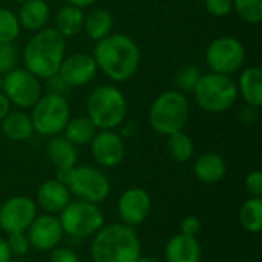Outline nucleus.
I'll use <instances>...</instances> for the list:
<instances>
[{"label":"nucleus","instance_id":"f257e3e1","mask_svg":"<svg viewBox=\"0 0 262 262\" xmlns=\"http://www.w3.org/2000/svg\"><path fill=\"white\" fill-rule=\"evenodd\" d=\"M92 57L97 68L114 81L132 78L140 66L138 45L124 34H109L98 40Z\"/></svg>","mask_w":262,"mask_h":262},{"label":"nucleus","instance_id":"f03ea898","mask_svg":"<svg viewBox=\"0 0 262 262\" xmlns=\"http://www.w3.org/2000/svg\"><path fill=\"white\" fill-rule=\"evenodd\" d=\"M66 38L54 28L40 29L25 46L23 61L26 71L38 80H48L58 74L64 58Z\"/></svg>","mask_w":262,"mask_h":262},{"label":"nucleus","instance_id":"7ed1b4c3","mask_svg":"<svg viewBox=\"0 0 262 262\" xmlns=\"http://www.w3.org/2000/svg\"><path fill=\"white\" fill-rule=\"evenodd\" d=\"M91 255L94 262H138L141 247L130 226L111 224L97 232Z\"/></svg>","mask_w":262,"mask_h":262},{"label":"nucleus","instance_id":"20e7f679","mask_svg":"<svg viewBox=\"0 0 262 262\" xmlns=\"http://www.w3.org/2000/svg\"><path fill=\"white\" fill-rule=\"evenodd\" d=\"M88 117L97 129L111 130L120 126L127 114V103L120 89L115 86H98L95 88L86 101Z\"/></svg>","mask_w":262,"mask_h":262},{"label":"nucleus","instance_id":"39448f33","mask_svg":"<svg viewBox=\"0 0 262 262\" xmlns=\"http://www.w3.org/2000/svg\"><path fill=\"white\" fill-rule=\"evenodd\" d=\"M196 104L210 114H221L230 109L238 98V86L224 74H204L200 77L195 89Z\"/></svg>","mask_w":262,"mask_h":262},{"label":"nucleus","instance_id":"423d86ee","mask_svg":"<svg viewBox=\"0 0 262 262\" xmlns=\"http://www.w3.org/2000/svg\"><path fill=\"white\" fill-rule=\"evenodd\" d=\"M189 101L181 92L167 91L154 101L149 121L158 134L169 137L183 130L189 120Z\"/></svg>","mask_w":262,"mask_h":262},{"label":"nucleus","instance_id":"0eeeda50","mask_svg":"<svg viewBox=\"0 0 262 262\" xmlns=\"http://www.w3.org/2000/svg\"><path fill=\"white\" fill-rule=\"evenodd\" d=\"M58 181L66 184V187L80 200L86 203H100L107 198L111 192V184L106 175L89 166L72 167L71 170H58Z\"/></svg>","mask_w":262,"mask_h":262},{"label":"nucleus","instance_id":"6e6552de","mask_svg":"<svg viewBox=\"0 0 262 262\" xmlns=\"http://www.w3.org/2000/svg\"><path fill=\"white\" fill-rule=\"evenodd\" d=\"M71 117V109L64 97L46 94L32 106L31 121L34 130L40 135L55 137L64 130Z\"/></svg>","mask_w":262,"mask_h":262},{"label":"nucleus","instance_id":"1a4fd4ad","mask_svg":"<svg viewBox=\"0 0 262 262\" xmlns=\"http://www.w3.org/2000/svg\"><path fill=\"white\" fill-rule=\"evenodd\" d=\"M60 224L63 232L74 238H88L103 227V213L94 203L75 201L69 203L60 212Z\"/></svg>","mask_w":262,"mask_h":262},{"label":"nucleus","instance_id":"9d476101","mask_svg":"<svg viewBox=\"0 0 262 262\" xmlns=\"http://www.w3.org/2000/svg\"><path fill=\"white\" fill-rule=\"evenodd\" d=\"M244 58L246 49L235 37H218L206 51V61L212 72L216 74L230 75L236 72L243 66Z\"/></svg>","mask_w":262,"mask_h":262},{"label":"nucleus","instance_id":"9b49d317","mask_svg":"<svg viewBox=\"0 0 262 262\" xmlns=\"http://www.w3.org/2000/svg\"><path fill=\"white\" fill-rule=\"evenodd\" d=\"M2 91L9 100V103L18 107H32L41 97L40 80L26 69H12L5 74Z\"/></svg>","mask_w":262,"mask_h":262},{"label":"nucleus","instance_id":"f8f14e48","mask_svg":"<svg viewBox=\"0 0 262 262\" xmlns=\"http://www.w3.org/2000/svg\"><path fill=\"white\" fill-rule=\"evenodd\" d=\"M37 215V207L26 196H12L0 207V227L3 232L18 233L28 230Z\"/></svg>","mask_w":262,"mask_h":262},{"label":"nucleus","instance_id":"ddd939ff","mask_svg":"<svg viewBox=\"0 0 262 262\" xmlns=\"http://www.w3.org/2000/svg\"><path fill=\"white\" fill-rule=\"evenodd\" d=\"M97 69H98L97 63L92 55L84 52H77L63 58L58 69V75L69 88L83 86L88 84L91 80H94Z\"/></svg>","mask_w":262,"mask_h":262},{"label":"nucleus","instance_id":"4468645a","mask_svg":"<svg viewBox=\"0 0 262 262\" xmlns=\"http://www.w3.org/2000/svg\"><path fill=\"white\" fill-rule=\"evenodd\" d=\"M28 241L37 250H54L63 236L60 221L52 215L35 216L28 227Z\"/></svg>","mask_w":262,"mask_h":262},{"label":"nucleus","instance_id":"2eb2a0df","mask_svg":"<svg viewBox=\"0 0 262 262\" xmlns=\"http://www.w3.org/2000/svg\"><path fill=\"white\" fill-rule=\"evenodd\" d=\"M118 212L126 226H140L150 212V196L143 189H129L120 196Z\"/></svg>","mask_w":262,"mask_h":262},{"label":"nucleus","instance_id":"dca6fc26","mask_svg":"<svg viewBox=\"0 0 262 262\" xmlns=\"http://www.w3.org/2000/svg\"><path fill=\"white\" fill-rule=\"evenodd\" d=\"M92 155L103 167H115L124 158V144L121 138L112 130H101L94 137Z\"/></svg>","mask_w":262,"mask_h":262},{"label":"nucleus","instance_id":"f3484780","mask_svg":"<svg viewBox=\"0 0 262 262\" xmlns=\"http://www.w3.org/2000/svg\"><path fill=\"white\" fill-rule=\"evenodd\" d=\"M37 200L48 213H60L69 204V189L58 180H48L40 186Z\"/></svg>","mask_w":262,"mask_h":262},{"label":"nucleus","instance_id":"a211bd4d","mask_svg":"<svg viewBox=\"0 0 262 262\" xmlns=\"http://www.w3.org/2000/svg\"><path fill=\"white\" fill-rule=\"evenodd\" d=\"M166 261L167 262H200L201 261V247L195 236L177 235L173 236L166 247Z\"/></svg>","mask_w":262,"mask_h":262},{"label":"nucleus","instance_id":"6ab92c4d","mask_svg":"<svg viewBox=\"0 0 262 262\" xmlns=\"http://www.w3.org/2000/svg\"><path fill=\"white\" fill-rule=\"evenodd\" d=\"M46 154L57 170H71L77 163V149L66 137H52L48 141Z\"/></svg>","mask_w":262,"mask_h":262},{"label":"nucleus","instance_id":"aec40b11","mask_svg":"<svg viewBox=\"0 0 262 262\" xmlns=\"http://www.w3.org/2000/svg\"><path fill=\"white\" fill-rule=\"evenodd\" d=\"M49 20V6L45 0H26L18 11V23L28 31H40Z\"/></svg>","mask_w":262,"mask_h":262},{"label":"nucleus","instance_id":"412c9836","mask_svg":"<svg viewBox=\"0 0 262 262\" xmlns=\"http://www.w3.org/2000/svg\"><path fill=\"white\" fill-rule=\"evenodd\" d=\"M193 170L200 181L212 184L218 183L226 175V163L218 154L209 152L196 160Z\"/></svg>","mask_w":262,"mask_h":262},{"label":"nucleus","instance_id":"4be33fe9","mask_svg":"<svg viewBox=\"0 0 262 262\" xmlns=\"http://www.w3.org/2000/svg\"><path fill=\"white\" fill-rule=\"evenodd\" d=\"M239 92L249 106L259 107L262 104V71L259 68H247L239 77Z\"/></svg>","mask_w":262,"mask_h":262},{"label":"nucleus","instance_id":"5701e85b","mask_svg":"<svg viewBox=\"0 0 262 262\" xmlns=\"http://www.w3.org/2000/svg\"><path fill=\"white\" fill-rule=\"evenodd\" d=\"M2 130L3 134L14 141L28 140L34 134V126L31 117L23 112H9L2 120Z\"/></svg>","mask_w":262,"mask_h":262},{"label":"nucleus","instance_id":"b1692460","mask_svg":"<svg viewBox=\"0 0 262 262\" xmlns=\"http://www.w3.org/2000/svg\"><path fill=\"white\" fill-rule=\"evenodd\" d=\"M55 25H57V31L66 38V37H74L77 35L84 25V14L81 11V8L68 5L63 6L55 17Z\"/></svg>","mask_w":262,"mask_h":262},{"label":"nucleus","instance_id":"393cba45","mask_svg":"<svg viewBox=\"0 0 262 262\" xmlns=\"http://www.w3.org/2000/svg\"><path fill=\"white\" fill-rule=\"evenodd\" d=\"M83 28L86 29L88 35L98 41L109 34H112L114 28V17L109 11L106 9H94L84 17V25Z\"/></svg>","mask_w":262,"mask_h":262},{"label":"nucleus","instance_id":"a878e982","mask_svg":"<svg viewBox=\"0 0 262 262\" xmlns=\"http://www.w3.org/2000/svg\"><path fill=\"white\" fill-rule=\"evenodd\" d=\"M64 130H66V138L74 146L88 144L97 135V127L89 117H77L69 120Z\"/></svg>","mask_w":262,"mask_h":262},{"label":"nucleus","instance_id":"bb28decb","mask_svg":"<svg viewBox=\"0 0 262 262\" xmlns=\"http://www.w3.org/2000/svg\"><path fill=\"white\" fill-rule=\"evenodd\" d=\"M239 221L243 227L250 233H259L262 230V200L250 198L247 200L239 212Z\"/></svg>","mask_w":262,"mask_h":262},{"label":"nucleus","instance_id":"cd10ccee","mask_svg":"<svg viewBox=\"0 0 262 262\" xmlns=\"http://www.w3.org/2000/svg\"><path fill=\"white\" fill-rule=\"evenodd\" d=\"M167 150L175 161L184 163L193 155V143L189 135H186L183 130H180V132L169 135Z\"/></svg>","mask_w":262,"mask_h":262},{"label":"nucleus","instance_id":"c85d7f7f","mask_svg":"<svg viewBox=\"0 0 262 262\" xmlns=\"http://www.w3.org/2000/svg\"><path fill=\"white\" fill-rule=\"evenodd\" d=\"M20 32V23L14 12L0 8V43H12Z\"/></svg>","mask_w":262,"mask_h":262},{"label":"nucleus","instance_id":"c756f323","mask_svg":"<svg viewBox=\"0 0 262 262\" xmlns=\"http://www.w3.org/2000/svg\"><path fill=\"white\" fill-rule=\"evenodd\" d=\"M233 8L249 23H259L262 20V0H233Z\"/></svg>","mask_w":262,"mask_h":262},{"label":"nucleus","instance_id":"7c9ffc66","mask_svg":"<svg viewBox=\"0 0 262 262\" xmlns=\"http://www.w3.org/2000/svg\"><path fill=\"white\" fill-rule=\"evenodd\" d=\"M18 60L17 49L12 43H0V75L15 69Z\"/></svg>","mask_w":262,"mask_h":262},{"label":"nucleus","instance_id":"2f4dec72","mask_svg":"<svg viewBox=\"0 0 262 262\" xmlns=\"http://www.w3.org/2000/svg\"><path fill=\"white\" fill-rule=\"evenodd\" d=\"M200 77H201V72H200L198 68H195V66H186V68H183L178 72L177 83H178L180 89H183L186 92H193V89H195Z\"/></svg>","mask_w":262,"mask_h":262},{"label":"nucleus","instance_id":"473e14b6","mask_svg":"<svg viewBox=\"0 0 262 262\" xmlns=\"http://www.w3.org/2000/svg\"><path fill=\"white\" fill-rule=\"evenodd\" d=\"M6 243H8V247H9L11 253H14L17 256L26 255V252L29 249V241H28V236L25 235V232L9 233Z\"/></svg>","mask_w":262,"mask_h":262},{"label":"nucleus","instance_id":"72a5a7b5","mask_svg":"<svg viewBox=\"0 0 262 262\" xmlns=\"http://www.w3.org/2000/svg\"><path fill=\"white\" fill-rule=\"evenodd\" d=\"M206 9L213 17H226L233 9V0H206Z\"/></svg>","mask_w":262,"mask_h":262},{"label":"nucleus","instance_id":"f704fd0d","mask_svg":"<svg viewBox=\"0 0 262 262\" xmlns=\"http://www.w3.org/2000/svg\"><path fill=\"white\" fill-rule=\"evenodd\" d=\"M246 189L256 198L262 196V173L259 170H255L247 175L246 178Z\"/></svg>","mask_w":262,"mask_h":262},{"label":"nucleus","instance_id":"c9c22d12","mask_svg":"<svg viewBox=\"0 0 262 262\" xmlns=\"http://www.w3.org/2000/svg\"><path fill=\"white\" fill-rule=\"evenodd\" d=\"M48 91H49V94L64 97V94H68V91H69V86L60 78L58 74H55V75L48 78Z\"/></svg>","mask_w":262,"mask_h":262},{"label":"nucleus","instance_id":"e433bc0d","mask_svg":"<svg viewBox=\"0 0 262 262\" xmlns=\"http://www.w3.org/2000/svg\"><path fill=\"white\" fill-rule=\"evenodd\" d=\"M181 232L189 236H196L201 232V221L195 216H187L181 223Z\"/></svg>","mask_w":262,"mask_h":262},{"label":"nucleus","instance_id":"4c0bfd02","mask_svg":"<svg viewBox=\"0 0 262 262\" xmlns=\"http://www.w3.org/2000/svg\"><path fill=\"white\" fill-rule=\"evenodd\" d=\"M51 262H80V259L71 249H55L51 253Z\"/></svg>","mask_w":262,"mask_h":262},{"label":"nucleus","instance_id":"58836bf2","mask_svg":"<svg viewBox=\"0 0 262 262\" xmlns=\"http://www.w3.org/2000/svg\"><path fill=\"white\" fill-rule=\"evenodd\" d=\"M256 117H258V107H253V106H249V104H247V107H244L243 112H241V120H243L246 124L255 123Z\"/></svg>","mask_w":262,"mask_h":262},{"label":"nucleus","instance_id":"ea45409f","mask_svg":"<svg viewBox=\"0 0 262 262\" xmlns=\"http://www.w3.org/2000/svg\"><path fill=\"white\" fill-rule=\"evenodd\" d=\"M11 250L8 247V243L6 239H2L0 238V262H9L11 261Z\"/></svg>","mask_w":262,"mask_h":262},{"label":"nucleus","instance_id":"a19ab883","mask_svg":"<svg viewBox=\"0 0 262 262\" xmlns=\"http://www.w3.org/2000/svg\"><path fill=\"white\" fill-rule=\"evenodd\" d=\"M9 107H11V103H9V100L6 98V95L5 94H2L0 92V121L9 114Z\"/></svg>","mask_w":262,"mask_h":262},{"label":"nucleus","instance_id":"79ce46f5","mask_svg":"<svg viewBox=\"0 0 262 262\" xmlns=\"http://www.w3.org/2000/svg\"><path fill=\"white\" fill-rule=\"evenodd\" d=\"M68 2H69V5L77 6V8H88V6L94 5L97 0H68Z\"/></svg>","mask_w":262,"mask_h":262},{"label":"nucleus","instance_id":"37998d69","mask_svg":"<svg viewBox=\"0 0 262 262\" xmlns=\"http://www.w3.org/2000/svg\"><path fill=\"white\" fill-rule=\"evenodd\" d=\"M138 262H161L160 259H157V258H152V256H146V258H140Z\"/></svg>","mask_w":262,"mask_h":262},{"label":"nucleus","instance_id":"c03bdc74","mask_svg":"<svg viewBox=\"0 0 262 262\" xmlns=\"http://www.w3.org/2000/svg\"><path fill=\"white\" fill-rule=\"evenodd\" d=\"M9 262H31V261H23V259H15V261H9Z\"/></svg>","mask_w":262,"mask_h":262},{"label":"nucleus","instance_id":"a18cd8bd","mask_svg":"<svg viewBox=\"0 0 262 262\" xmlns=\"http://www.w3.org/2000/svg\"><path fill=\"white\" fill-rule=\"evenodd\" d=\"M2 83H3V77L0 75V91H2Z\"/></svg>","mask_w":262,"mask_h":262},{"label":"nucleus","instance_id":"49530a36","mask_svg":"<svg viewBox=\"0 0 262 262\" xmlns=\"http://www.w3.org/2000/svg\"><path fill=\"white\" fill-rule=\"evenodd\" d=\"M15 2H21V3H23V2H26V0H15Z\"/></svg>","mask_w":262,"mask_h":262}]
</instances>
